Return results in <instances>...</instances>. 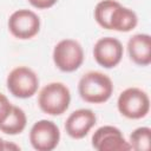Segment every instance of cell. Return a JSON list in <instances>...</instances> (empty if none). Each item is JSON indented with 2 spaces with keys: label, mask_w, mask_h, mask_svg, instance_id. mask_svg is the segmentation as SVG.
Segmentation results:
<instances>
[{
  "label": "cell",
  "mask_w": 151,
  "mask_h": 151,
  "mask_svg": "<svg viewBox=\"0 0 151 151\" xmlns=\"http://www.w3.org/2000/svg\"><path fill=\"white\" fill-rule=\"evenodd\" d=\"M97 24L105 29L130 32L138 24L137 14L116 0H101L94 8Z\"/></svg>",
  "instance_id": "1"
},
{
  "label": "cell",
  "mask_w": 151,
  "mask_h": 151,
  "mask_svg": "<svg viewBox=\"0 0 151 151\" xmlns=\"http://www.w3.org/2000/svg\"><path fill=\"white\" fill-rule=\"evenodd\" d=\"M80 98L91 104H101L107 101L113 93V83L109 76L98 71L85 73L78 83Z\"/></svg>",
  "instance_id": "2"
},
{
  "label": "cell",
  "mask_w": 151,
  "mask_h": 151,
  "mask_svg": "<svg viewBox=\"0 0 151 151\" xmlns=\"http://www.w3.org/2000/svg\"><path fill=\"white\" fill-rule=\"evenodd\" d=\"M71 92L63 83H50L45 85L38 96L40 110L50 116H60L70 106Z\"/></svg>",
  "instance_id": "3"
},
{
  "label": "cell",
  "mask_w": 151,
  "mask_h": 151,
  "mask_svg": "<svg viewBox=\"0 0 151 151\" xmlns=\"http://www.w3.org/2000/svg\"><path fill=\"white\" fill-rule=\"evenodd\" d=\"M117 107L122 116L129 119H140L150 111V98L145 91L129 87L119 94Z\"/></svg>",
  "instance_id": "4"
},
{
  "label": "cell",
  "mask_w": 151,
  "mask_h": 151,
  "mask_svg": "<svg viewBox=\"0 0 151 151\" xmlns=\"http://www.w3.org/2000/svg\"><path fill=\"white\" fill-rule=\"evenodd\" d=\"M6 85L12 96L26 99L35 94L39 87V78L37 73L26 66L13 68L6 79Z\"/></svg>",
  "instance_id": "5"
},
{
  "label": "cell",
  "mask_w": 151,
  "mask_h": 151,
  "mask_svg": "<svg viewBox=\"0 0 151 151\" xmlns=\"http://www.w3.org/2000/svg\"><path fill=\"white\" fill-rule=\"evenodd\" d=\"M53 61L55 66L66 73L77 71L84 61V50L73 39L60 40L53 48Z\"/></svg>",
  "instance_id": "6"
},
{
  "label": "cell",
  "mask_w": 151,
  "mask_h": 151,
  "mask_svg": "<svg viewBox=\"0 0 151 151\" xmlns=\"http://www.w3.org/2000/svg\"><path fill=\"white\" fill-rule=\"evenodd\" d=\"M8 31L18 39L27 40L35 37L40 31V19L31 9H18L8 18Z\"/></svg>",
  "instance_id": "7"
},
{
  "label": "cell",
  "mask_w": 151,
  "mask_h": 151,
  "mask_svg": "<svg viewBox=\"0 0 151 151\" xmlns=\"http://www.w3.org/2000/svg\"><path fill=\"white\" fill-rule=\"evenodd\" d=\"M60 140V131L55 123L47 119L38 120L29 131V142L34 150L52 151Z\"/></svg>",
  "instance_id": "8"
},
{
  "label": "cell",
  "mask_w": 151,
  "mask_h": 151,
  "mask_svg": "<svg viewBox=\"0 0 151 151\" xmlns=\"http://www.w3.org/2000/svg\"><path fill=\"white\" fill-rule=\"evenodd\" d=\"M92 146L98 151L131 150V146L123 136L122 131L112 125H105L96 130L92 136Z\"/></svg>",
  "instance_id": "9"
},
{
  "label": "cell",
  "mask_w": 151,
  "mask_h": 151,
  "mask_svg": "<svg viewBox=\"0 0 151 151\" xmlns=\"http://www.w3.org/2000/svg\"><path fill=\"white\" fill-rule=\"evenodd\" d=\"M124 48L122 42L113 37L100 38L93 47V57L98 65L105 68L116 67L123 58Z\"/></svg>",
  "instance_id": "10"
},
{
  "label": "cell",
  "mask_w": 151,
  "mask_h": 151,
  "mask_svg": "<svg viewBox=\"0 0 151 151\" xmlns=\"http://www.w3.org/2000/svg\"><path fill=\"white\" fill-rule=\"evenodd\" d=\"M97 117L90 109H79L73 111L65 122V131L73 139H81L94 126Z\"/></svg>",
  "instance_id": "11"
},
{
  "label": "cell",
  "mask_w": 151,
  "mask_h": 151,
  "mask_svg": "<svg viewBox=\"0 0 151 151\" xmlns=\"http://www.w3.org/2000/svg\"><path fill=\"white\" fill-rule=\"evenodd\" d=\"M127 52L130 59L139 65L147 66L151 63V37L145 33L132 35L127 41Z\"/></svg>",
  "instance_id": "12"
},
{
  "label": "cell",
  "mask_w": 151,
  "mask_h": 151,
  "mask_svg": "<svg viewBox=\"0 0 151 151\" xmlns=\"http://www.w3.org/2000/svg\"><path fill=\"white\" fill-rule=\"evenodd\" d=\"M26 124H27V117L24 110L13 105L7 118L0 124V131L11 136L19 134L25 130Z\"/></svg>",
  "instance_id": "13"
},
{
  "label": "cell",
  "mask_w": 151,
  "mask_h": 151,
  "mask_svg": "<svg viewBox=\"0 0 151 151\" xmlns=\"http://www.w3.org/2000/svg\"><path fill=\"white\" fill-rule=\"evenodd\" d=\"M150 140H151V129L147 126H142L136 129L130 134L129 144L131 149L136 151H147L150 150Z\"/></svg>",
  "instance_id": "14"
},
{
  "label": "cell",
  "mask_w": 151,
  "mask_h": 151,
  "mask_svg": "<svg viewBox=\"0 0 151 151\" xmlns=\"http://www.w3.org/2000/svg\"><path fill=\"white\" fill-rule=\"evenodd\" d=\"M12 106L13 105L9 103L8 98L5 94L0 93V124L7 118V116L12 110Z\"/></svg>",
  "instance_id": "15"
},
{
  "label": "cell",
  "mask_w": 151,
  "mask_h": 151,
  "mask_svg": "<svg viewBox=\"0 0 151 151\" xmlns=\"http://www.w3.org/2000/svg\"><path fill=\"white\" fill-rule=\"evenodd\" d=\"M58 0H28V2L38 9H47L57 4Z\"/></svg>",
  "instance_id": "16"
},
{
  "label": "cell",
  "mask_w": 151,
  "mask_h": 151,
  "mask_svg": "<svg viewBox=\"0 0 151 151\" xmlns=\"http://www.w3.org/2000/svg\"><path fill=\"white\" fill-rule=\"evenodd\" d=\"M20 150V147L18 145H13V144H8L6 140H5V150Z\"/></svg>",
  "instance_id": "17"
},
{
  "label": "cell",
  "mask_w": 151,
  "mask_h": 151,
  "mask_svg": "<svg viewBox=\"0 0 151 151\" xmlns=\"http://www.w3.org/2000/svg\"><path fill=\"white\" fill-rule=\"evenodd\" d=\"M0 151H5V140L0 137Z\"/></svg>",
  "instance_id": "18"
}]
</instances>
